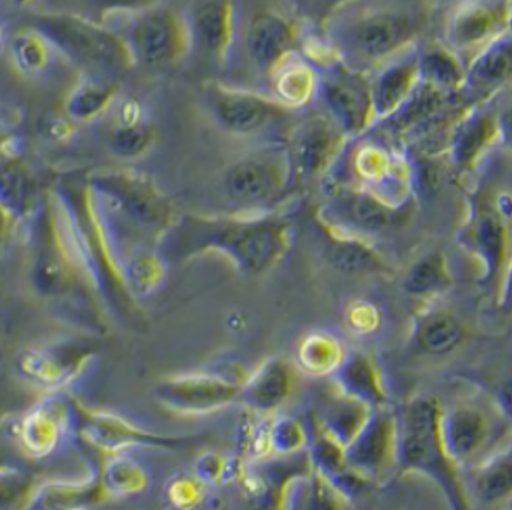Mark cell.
Masks as SVG:
<instances>
[{
  "instance_id": "2e32d148",
  "label": "cell",
  "mask_w": 512,
  "mask_h": 510,
  "mask_svg": "<svg viewBox=\"0 0 512 510\" xmlns=\"http://www.w3.org/2000/svg\"><path fill=\"white\" fill-rule=\"evenodd\" d=\"M246 376L237 371L169 376L155 385L154 396L166 410L176 415L201 417L236 404Z\"/></svg>"
},
{
  "instance_id": "db71d44e",
  "label": "cell",
  "mask_w": 512,
  "mask_h": 510,
  "mask_svg": "<svg viewBox=\"0 0 512 510\" xmlns=\"http://www.w3.org/2000/svg\"><path fill=\"white\" fill-rule=\"evenodd\" d=\"M6 2L16 11H28L30 7H34L41 0H6Z\"/></svg>"
},
{
  "instance_id": "ac0fdd59",
  "label": "cell",
  "mask_w": 512,
  "mask_h": 510,
  "mask_svg": "<svg viewBox=\"0 0 512 510\" xmlns=\"http://www.w3.org/2000/svg\"><path fill=\"white\" fill-rule=\"evenodd\" d=\"M398 455L399 417L391 404L371 411L358 436L345 446L349 469L371 484L384 483L398 474Z\"/></svg>"
},
{
  "instance_id": "4fadbf2b",
  "label": "cell",
  "mask_w": 512,
  "mask_h": 510,
  "mask_svg": "<svg viewBox=\"0 0 512 510\" xmlns=\"http://www.w3.org/2000/svg\"><path fill=\"white\" fill-rule=\"evenodd\" d=\"M457 241L478 265L479 284L497 289L511 262L512 232L511 222L500 215L488 192L471 195Z\"/></svg>"
},
{
  "instance_id": "1f68e13d",
  "label": "cell",
  "mask_w": 512,
  "mask_h": 510,
  "mask_svg": "<svg viewBox=\"0 0 512 510\" xmlns=\"http://www.w3.org/2000/svg\"><path fill=\"white\" fill-rule=\"evenodd\" d=\"M317 86H319V67L316 61L310 60L304 53L291 56L290 60L279 67L272 75L269 84V94L286 107L300 112L316 101Z\"/></svg>"
},
{
  "instance_id": "e575fe53",
  "label": "cell",
  "mask_w": 512,
  "mask_h": 510,
  "mask_svg": "<svg viewBox=\"0 0 512 510\" xmlns=\"http://www.w3.org/2000/svg\"><path fill=\"white\" fill-rule=\"evenodd\" d=\"M349 349L340 336L316 329L305 333L293 350V364L298 373L310 378L333 376L347 357Z\"/></svg>"
},
{
  "instance_id": "9a60e30c",
  "label": "cell",
  "mask_w": 512,
  "mask_h": 510,
  "mask_svg": "<svg viewBox=\"0 0 512 510\" xmlns=\"http://www.w3.org/2000/svg\"><path fill=\"white\" fill-rule=\"evenodd\" d=\"M324 201L316 218L323 230L371 241L398 223L403 209L391 208L377 195L352 183H323Z\"/></svg>"
},
{
  "instance_id": "44dd1931",
  "label": "cell",
  "mask_w": 512,
  "mask_h": 510,
  "mask_svg": "<svg viewBox=\"0 0 512 510\" xmlns=\"http://www.w3.org/2000/svg\"><path fill=\"white\" fill-rule=\"evenodd\" d=\"M82 281L84 277L81 270L77 269L68 253L49 209L48 222L42 230V239L37 244L34 262L30 267V282L34 291L42 300L58 302L72 295Z\"/></svg>"
},
{
  "instance_id": "816d5d0a",
  "label": "cell",
  "mask_w": 512,
  "mask_h": 510,
  "mask_svg": "<svg viewBox=\"0 0 512 510\" xmlns=\"http://www.w3.org/2000/svg\"><path fill=\"white\" fill-rule=\"evenodd\" d=\"M495 403L509 420H512V382L500 387L499 394L495 397Z\"/></svg>"
},
{
  "instance_id": "c3c4849f",
  "label": "cell",
  "mask_w": 512,
  "mask_h": 510,
  "mask_svg": "<svg viewBox=\"0 0 512 510\" xmlns=\"http://www.w3.org/2000/svg\"><path fill=\"white\" fill-rule=\"evenodd\" d=\"M225 465H227V458H223L222 455L204 453L203 457L197 458L196 465H194V474L204 484L223 483Z\"/></svg>"
},
{
  "instance_id": "f5cc1de1",
  "label": "cell",
  "mask_w": 512,
  "mask_h": 510,
  "mask_svg": "<svg viewBox=\"0 0 512 510\" xmlns=\"http://www.w3.org/2000/svg\"><path fill=\"white\" fill-rule=\"evenodd\" d=\"M493 201H495V208H497L500 215L504 216L507 222H512V194L500 192V194L493 197Z\"/></svg>"
},
{
  "instance_id": "52a82bcc",
  "label": "cell",
  "mask_w": 512,
  "mask_h": 510,
  "mask_svg": "<svg viewBox=\"0 0 512 510\" xmlns=\"http://www.w3.org/2000/svg\"><path fill=\"white\" fill-rule=\"evenodd\" d=\"M84 185L98 204L154 244H161L180 216L154 180L136 169H98Z\"/></svg>"
},
{
  "instance_id": "484cf974",
  "label": "cell",
  "mask_w": 512,
  "mask_h": 510,
  "mask_svg": "<svg viewBox=\"0 0 512 510\" xmlns=\"http://www.w3.org/2000/svg\"><path fill=\"white\" fill-rule=\"evenodd\" d=\"M462 479L471 507L502 509L512 505V437L464 470Z\"/></svg>"
},
{
  "instance_id": "d6a6232c",
  "label": "cell",
  "mask_w": 512,
  "mask_h": 510,
  "mask_svg": "<svg viewBox=\"0 0 512 510\" xmlns=\"http://www.w3.org/2000/svg\"><path fill=\"white\" fill-rule=\"evenodd\" d=\"M326 234V258L333 269L349 276L359 274H391L389 263L380 255L373 242L356 235L338 234L324 230Z\"/></svg>"
},
{
  "instance_id": "ab89813d",
  "label": "cell",
  "mask_w": 512,
  "mask_h": 510,
  "mask_svg": "<svg viewBox=\"0 0 512 510\" xmlns=\"http://www.w3.org/2000/svg\"><path fill=\"white\" fill-rule=\"evenodd\" d=\"M100 481L103 493L110 498L140 497L152 486L149 469L135 458L119 453L107 460L100 472Z\"/></svg>"
},
{
  "instance_id": "bcb514c9",
  "label": "cell",
  "mask_w": 512,
  "mask_h": 510,
  "mask_svg": "<svg viewBox=\"0 0 512 510\" xmlns=\"http://www.w3.org/2000/svg\"><path fill=\"white\" fill-rule=\"evenodd\" d=\"M347 2L349 0H288V4L298 18L304 21L305 25H310L316 30H319V27L337 11L338 7L344 6Z\"/></svg>"
},
{
  "instance_id": "4dcf8cb0",
  "label": "cell",
  "mask_w": 512,
  "mask_h": 510,
  "mask_svg": "<svg viewBox=\"0 0 512 510\" xmlns=\"http://www.w3.org/2000/svg\"><path fill=\"white\" fill-rule=\"evenodd\" d=\"M453 286L452 265L441 249H431L418 256L401 279V288L406 295L424 305L439 302L452 291Z\"/></svg>"
},
{
  "instance_id": "cb8c5ba5",
  "label": "cell",
  "mask_w": 512,
  "mask_h": 510,
  "mask_svg": "<svg viewBox=\"0 0 512 510\" xmlns=\"http://www.w3.org/2000/svg\"><path fill=\"white\" fill-rule=\"evenodd\" d=\"M297 387V368L283 357L265 359L246 376L237 403L260 417L276 415L290 401Z\"/></svg>"
},
{
  "instance_id": "d4e9b609",
  "label": "cell",
  "mask_w": 512,
  "mask_h": 510,
  "mask_svg": "<svg viewBox=\"0 0 512 510\" xmlns=\"http://www.w3.org/2000/svg\"><path fill=\"white\" fill-rule=\"evenodd\" d=\"M91 354L77 345H48L23 350L16 368L27 382L46 390H58L81 375Z\"/></svg>"
},
{
  "instance_id": "83f0119b",
  "label": "cell",
  "mask_w": 512,
  "mask_h": 510,
  "mask_svg": "<svg viewBox=\"0 0 512 510\" xmlns=\"http://www.w3.org/2000/svg\"><path fill=\"white\" fill-rule=\"evenodd\" d=\"M509 84H512V30L490 42L467 63L464 94L472 103H485Z\"/></svg>"
},
{
  "instance_id": "7c38bea8",
  "label": "cell",
  "mask_w": 512,
  "mask_h": 510,
  "mask_svg": "<svg viewBox=\"0 0 512 510\" xmlns=\"http://www.w3.org/2000/svg\"><path fill=\"white\" fill-rule=\"evenodd\" d=\"M441 437L460 472L471 469L512 437V420L495 399L464 397L441 410Z\"/></svg>"
},
{
  "instance_id": "7a4b0ae2",
  "label": "cell",
  "mask_w": 512,
  "mask_h": 510,
  "mask_svg": "<svg viewBox=\"0 0 512 510\" xmlns=\"http://www.w3.org/2000/svg\"><path fill=\"white\" fill-rule=\"evenodd\" d=\"M293 222L283 211L256 215H180L164 235V256L187 260L216 253L232 262L246 276H260L274 269L290 253Z\"/></svg>"
},
{
  "instance_id": "30bf717a",
  "label": "cell",
  "mask_w": 512,
  "mask_h": 510,
  "mask_svg": "<svg viewBox=\"0 0 512 510\" xmlns=\"http://www.w3.org/2000/svg\"><path fill=\"white\" fill-rule=\"evenodd\" d=\"M305 54L319 67L316 101L349 138H358L375 126L371 74L347 65L319 39L305 47Z\"/></svg>"
},
{
  "instance_id": "ba28073f",
  "label": "cell",
  "mask_w": 512,
  "mask_h": 510,
  "mask_svg": "<svg viewBox=\"0 0 512 510\" xmlns=\"http://www.w3.org/2000/svg\"><path fill=\"white\" fill-rule=\"evenodd\" d=\"M199 100L216 128L244 140H286L295 126L297 110L269 94L239 88L229 82H204Z\"/></svg>"
},
{
  "instance_id": "6da1fadb",
  "label": "cell",
  "mask_w": 512,
  "mask_h": 510,
  "mask_svg": "<svg viewBox=\"0 0 512 510\" xmlns=\"http://www.w3.org/2000/svg\"><path fill=\"white\" fill-rule=\"evenodd\" d=\"M434 20L436 0H349L317 37L344 63L371 74L424 41Z\"/></svg>"
},
{
  "instance_id": "ffe728a7",
  "label": "cell",
  "mask_w": 512,
  "mask_h": 510,
  "mask_svg": "<svg viewBox=\"0 0 512 510\" xmlns=\"http://www.w3.org/2000/svg\"><path fill=\"white\" fill-rule=\"evenodd\" d=\"M495 145H499V112L490 108V101L474 103L455 124L445 159L455 176L464 178L474 173Z\"/></svg>"
},
{
  "instance_id": "9c48e42d",
  "label": "cell",
  "mask_w": 512,
  "mask_h": 510,
  "mask_svg": "<svg viewBox=\"0 0 512 510\" xmlns=\"http://www.w3.org/2000/svg\"><path fill=\"white\" fill-rule=\"evenodd\" d=\"M291 168L286 140L260 141L230 162L222 175L223 195L239 215L277 211L290 199Z\"/></svg>"
},
{
  "instance_id": "11a10c76",
  "label": "cell",
  "mask_w": 512,
  "mask_h": 510,
  "mask_svg": "<svg viewBox=\"0 0 512 510\" xmlns=\"http://www.w3.org/2000/svg\"><path fill=\"white\" fill-rule=\"evenodd\" d=\"M511 30H512V25H511Z\"/></svg>"
},
{
  "instance_id": "8d00e7d4",
  "label": "cell",
  "mask_w": 512,
  "mask_h": 510,
  "mask_svg": "<svg viewBox=\"0 0 512 510\" xmlns=\"http://www.w3.org/2000/svg\"><path fill=\"white\" fill-rule=\"evenodd\" d=\"M157 141V131L142 114V108L135 101H126L114 128L110 131L108 147L110 152L122 161H135L149 154Z\"/></svg>"
},
{
  "instance_id": "e0dca14e",
  "label": "cell",
  "mask_w": 512,
  "mask_h": 510,
  "mask_svg": "<svg viewBox=\"0 0 512 510\" xmlns=\"http://www.w3.org/2000/svg\"><path fill=\"white\" fill-rule=\"evenodd\" d=\"M512 0H460L446 16L443 44L465 65L511 30Z\"/></svg>"
},
{
  "instance_id": "f907efd6",
  "label": "cell",
  "mask_w": 512,
  "mask_h": 510,
  "mask_svg": "<svg viewBox=\"0 0 512 510\" xmlns=\"http://www.w3.org/2000/svg\"><path fill=\"white\" fill-rule=\"evenodd\" d=\"M499 145L512 150V105L499 112Z\"/></svg>"
},
{
  "instance_id": "8fae6325",
  "label": "cell",
  "mask_w": 512,
  "mask_h": 510,
  "mask_svg": "<svg viewBox=\"0 0 512 510\" xmlns=\"http://www.w3.org/2000/svg\"><path fill=\"white\" fill-rule=\"evenodd\" d=\"M340 161L345 164L347 180L323 183L358 185L396 209H405L415 199L410 157L375 131L352 138Z\"/></svg>"
},
{
  "instance_id": "3957f363",
  "label": "cell",
  "mask_w": 512,
  "mask_h": 510,
  "mask_svg": "<svg viewBox=\"0 0 512 510\" xmlns=\"http://www.w3.org/2000/svg\"><path fill=\"white\" fill-rule=\"evenodd\" d=\"M304 27L288 0H236V35L222 81L269 94L272 75L304 49Z\"/></svg>"
},
{
  "instance_id": "ee69618b",
  "label": "cell",
  "mask_w": 512,
  "mask_h": 510,
  "mask_svg": "<svg viewBox=\"0 0 512 510\" xmlns=\"http://www.w3.org/2000/svg\"><path fill=\"white\" fill-rule=\"evenodd\" d=\"M344 319L347 329L356 336H373L384 323L382 310L378 309L375 303L366 300L349 303V307L345 309Z\"/></svg>"
},
{
  "instance_id": "60d3db41",
  "label": "cell",
  "mask_w": 512,
  "mask_h": 510,
  "mask_svg": "<svg viewBox=\"0 0 512 510\" xmlns=\"http://www.w3.org/2000/svg\"><path fill=\"white\" fill-rule=\"evenodd\" d=\"M103 493L100 476L86 483H46L34 491L30 509H65L79 507L82 502H95L96 495Z\"/></svg>"
},
{
  "instance_id": "603a6c76",
  "label": "cell",
  "mask_w": 512,
  "mask_h": 510,
  "mask_svg": "<svg viewBox=\"0 0 512 510\" xmlns=\"http://www.w3.org/2000/svg\"><path fill=\"white\" fill-rule=\"evenodd\" d=\"M74 429L79 430V410H70L60 399H48L21 418L14 436L27 457L41 460L53 455Z\"/></svg>"
},
{
  "instance_id": "f1b7e54d",
  "label": "cell",
  "mask_w": 512,
  "mask_h": 510,
  "mask_svg": "<svg viewBox=\"0 0 512 510\" xmlns=\"http://www.w3.org/2000/svg\"><path fill=\"white\" fill-rule=\"evenodd\" d=\"M411 338L415 349L425 356L446 357L464 347L469 329L452 310L425 303L424 309L418 310Z\"/></svg>"
},
{
  "instance_id": "74e56055",
  "label": "cell",
  "mask_w": 512,
  "mask_h": 510,
  "mask_svg": "<svg viewBox=\"0 0 512 510\" xmlns=\"http://www.w3.org/2000/svg\"><path fill=\"white\" fill-rule=\"evenodd\" d=\"M418 68L420 81L445 93H464L467 65L443 41L420 42Z\"/></svg>"
},
{
  "instance_id": "d590c367",
  "label": "cell",
  "mask_w": 512,
  "mask_h": 510,
  "mask_svg": "<svg viewBox=\"0 0 512 510\" xmlns=\"http://www.w3.org/2000/svg\"><path fill=\"white\" fill-rule=\"evenodd\" d=\"M121 96V82L79 75L63 105L65 115L75 124H89L114 107Z\"/></svg>"
},
{
  "instance_id": "4316f807",
  "label": "cell",
  "mask_w": 512,
  "mask_h": 510,
  "mask_svg": "<svg viewBox=\"0 0 512 510\" xmlns=\"http://www.w3.org/2000/svg\"><path fill=\"white\" fill-rule=\"evenodd\" d=\"M418 49H420V42L417 46L406 49L405 53L385 61L384 65H380L375 72H371L375 126L378 122L391 117L417 89L420 82Z\"/></svg>"
},
{
  "instance_id": "f546056e",
  "label": "cell",
  "mask_w": 512,
  "mask_h": 510,
  "mask_svg": "<svg viewBox=\"0 0 512 510\" xmlns=\"http://www.w3.org/2000/svg\"><path fill=\"white\" fill-rule=\"evenodd\" d=\"M331 385L345 396L370 406L371 410L389 406V390L385 385L384 373L373 357L349 350L344 363L331 376Z\"/></svg>"
},
{
  "instance_id": "8992f818",
  "label": "cell",
  "mask_w": 512,
  "mask_h": 510,
  "mask_svg": "<svg viewBox=\"0 0 512 510\" xmlns=\"http://www.w3.org/2000/svg\"><path fill=\"white\" fill-rule=\"evenodd\" d=\"M105 25L121 37L133 68L143 74H166L190 58L185 14L161 2L112 14Z\"/></svg>"
},
{
  "instance_id": "f35d334b",
  "label": "cell",
  "mask_w": 512,
  "mask_h": 510,
  "mask_svg": "<svg viewBox=\"0 0 512 510\" xmlns=\"http://www.w3.org/2000/svg\"><path fill=\"white\" fill-rule=\"evenodd\" d=\"M7 53L14 70L25 79H39L48 74L54 61L61 58L53 44L28 25L14 30L7 42Z\"/></svg>"
},
{
  "instance_id": "836d02e7",
  "label": "cell",
  "mask_w": 512,
  "mask_h": 510,
  "mask_svg": "<svg viewBox=\"0 0 512 510\" xmlns=\"http://www.w3.org/2000/svg\"><path fill=\"white\" fill-rule=\"evenodd\" d=\"M371 411L370 406L345 396L331 385L330 394L323 397L310 417L326 434H330L342 446H347L363 429Z\"/></svg>"
},
{
  "instance_id": "7dc6e473",
  "label": "cell",
  "mask_w": 512,
  "mask_h": 510,
  "mask_svg": "<svg viewBox=\"0 0 512 510\" xmlns=\"http://www.w3.org/2000/svg\"><path fill=\"white\" fill-rule=\"evenodd\" d=\"M204 483L194 474V477H176L173 483L169 484L168 498L171 504L176 507H194L197 502L203 500Z\"/></svg>"
},
{
  "instance_id": "5b68a950",
  "label": "cell",
  "mask_w": 512,
  "mask_h": 510,
  "mask_svg": "<svg viewBox=\"0 0 512 510\" xmlns=\"http://www.w3.org/2000/svg\"><path fill=\"white\" fill-rule=\"evenodd\" d=\"M28 27L39 30L79 75L121 82L135 70L115 30L84 16L61 11L32 14Z\"/></svg>"
},
{
  "instance_id": "277c9868",
  "label": "cell",
  "mask_w": 512,
  "mask_h": 510,
  "mask_svg": "<svg viewBox=\"0 0 512 510\" xmlns=\"http://www.w3.org/2000/svg\"><path fill=\"white\" fill-rule=\"evenodd\" d=\"M443 404L431 394H418L408 399L399 417L398 474L425 477L446 498L450 509H471L465 493L464 479L453 464L441 437Z\"/></svg>"
},
{
  "instance_id": "d6986e66",
  "label": "cell",
  "mask_w": 512,
  "mask_h": 510,
  "mask_svg": "<svg viewBox=\"0 0 512 510\" xmlns=\"http://www.w3.org/2000/svg\"><path fill=\"white\" fill-rule=\"evenodd\" d=\"M183 14L189 28L190 56L199 54L223 74L236 35V0H192Z\"/></svg>"
},
{
  "instance_id": "5bb4252c",
  "label": "cell",
  "mask_w": 512,
  "mask_h": 510,
  "mask_svg": "<svg viewBox=\"0 0 512 510\" xmlns=\"http://www.w3.org/2000/svg\"><path fill=\"white\" fill-rule=\"evenodd\" d=\"M349 141L351 138L323 112L298 119L286 138L291 168L290 195L314 183H323Z\"/></svg>"
},
{
  "instance_id": "7402d4cb",
  "label": "cell",
  "mask_w": 512,
  "mask_h": 510,
  "mask_svg": "<svg viewBox=\"0 0 512 510\" xmlns=\"http://www.w3.org/2000/svg\"><path fill=\"white\" fill-rule=\"evenodd\" d=\"M79 434L98 450L115 455L128 448H161L176 450L187 446L196 437L161 436L149 430L138 429L124 418L79 408Z\"/></svg>"
},
{
  "instance_id": "b9f144b4",
  "label": "cell",
  "mask_w": 512,
  "mask_h": 510,
  "mask_svg": "<svg viewBox=\"0 0 512 510\" xmlns=\"http://www.w3.org/2000/svg\"><path fill=\"white\" fill-rule=\"evenodd\" d=\"M309 446L307 422L290 415L276 413L270 417V450L272 457L286 458L304 455Z\"/></svg>"
},
{
  "instance_id": "7bdbcfd3",
  "label": "cell",
  "mask_w": 512,
  "mask_h": 510,
  "mask_svg": "<svg viewBox=\"0 0 512 510\" xmlns=\"http://www.w3.org/2000/svg\"><path fill=\"white\" fill-rule=\"evenodd\" d=\"M351 502V498L338 488L337 483L331 477L312 467L309 505H307L309 509H347V507H351Z\"/></svg>"
},
{
  "instance_id": "681fc988",
  "label": "cell",
  "mask_w": 512,
  "mask_h": 510,
  "mask_svg": "<svg viewBox=\"0 0 512 510\" xmlns=\"http://www.w3.org/2000/svg\"><path fill=\"white\" fill-rule=\"evenodd\" d=\"M497 307L507 317H512V256L511 262L507 265L506 272L497 286Z\"/></svg>"
},
{
  "instance_id": "f6af8a7d",
  "label": "cell",
  "mask_w": 512,
  "mask_h": 510,
  "mask_svg": "<svg viewBox=\"0 0 512 510\" xmlns=\"http://www.w3.org/2000/svg\"><path fill=\"white\" fill-rule=\"evenodd\" d=\"M2 206L4 213L11 211V218L23 216L28 206V182L25 173L18 168L4 169L2 175Z\"/></svg>"
}]
</instances>
